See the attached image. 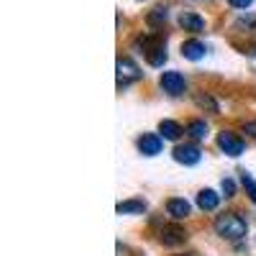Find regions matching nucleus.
<instances>
[{"label": "nucleus", "instance_id": "1", "mask_svg": "<svg viewBox=\"0 0 256 256\" xmlns=\"http://www.w3.org/2000/svg\"><path fill=\"white\" fill-rule=\"evenodd\" d=\"M216 230H218V236L223 238H230V241H238L246 236V220L241 216H236V212H226V216H218L216 218Z\"/></svg>", "mask_w": 256, "mask_h": 256}, {"label": "nucleus", "instance_id": "2", "mask_svg": "<svg viewBox=\"0 0 256 256\" xmlns=\"http://www.w3.org/2000/svg\"><path fill=\"white\" fill-rule=\"evenodd\" d=\"M159 84H162V90H164L166 95L177 98V95H182V92H184L187 80H184V74H180V72H164V74H162V80H159Z\"/></svg>", "mask_w": 256, "mask_h": 256}, {"label": "nucleus", "instance_id": "3", "mask_svg": "<svg viewBox=\"0 0 256 256\" xmlns=\"http://www.w3.org/2000/svg\"><path fill=\"white\" fill-rule=\"evenodd\" d=\"M136 80H141V70L136 67V62L134 59H118V84L120 88H128Z\"/></svg>", "mask_w": 256, "mask_h": 256}, {"label": "nucleus", "instance_id": "4", "mask_svg": "<svg viewBox=\"0 0 256 256\" xmlns=\"http://www.w3.org/2000/svg\"><path fill=\"white\" fill-rule=\"evenodd\" d=\"M218 146H220V152L223 154H228V156H233V159H236V156H241L244 154V141L236 136V134H230V131H223L220 136H218Z\"/></svg>", "mask_w": 256, "mask_h": 256}, {"label": "nucleus", "instance_id": "5", "mask_svg": "<svg viewBox=\"0 0 256 256\" xmlns=\"http://www.w3.org/2000/svg\"><path fill=\"white\" fill-rule=\"evenodd\" d=\"M180 26L184 31H190V34H202L205 31V20H202V16L192 13V10H182L180 13Z\"/></svg>", "mask_w": 256, "mask_h": 256}, {"label": "nucleus", "instance_id": "6", "mask_svg": "<svg viewBox=\"0 0 256 256\" xmlns=\"http://www.w3.org/2000/svg\"><path fill=\"white\" fill-rule=\"evenodd\" d=\"M138 152H141L144 156H156V154L162 152V136H156V134H144V136L138 138Z\"/></svg>", "mask_w": 256, "mask_h": 256}, {"label": "nucleus", "instance_id": "7", "mask_svg": "<svg viewBox=\"0 0 256 256\" xmlns=\"http://www.w3.org/2000/svg\"><path fill=\"white\" fill-rule=\"evenodd\" d=\"M174 159L184 166H192V164H198L202 159V152L198 146H177L174 148Z\"/></svg>", "mask_w": 256, "mask_h": 256}, {"label": "nucleus", "instance_id": "8", "mask_svg": "<svg viewBox=\"0 0 256 256\" xmlns=\"http://www.w3.org/2000/svg\"><path fill=\"white\" fill-rule=\"evenodd\" d=\"M205 52H208V46L202 44V41H198V38H190V41L182 44V56L190 59V62H200L205 56Z\"/></svg>", "mask_w": 256, "mask_h": 256}, {"label": "nucleus", "instance_id": "9", "mask_svg": "<svg viewBox=\"0 0 256 256\" xmlns=\"http://www.w3.org/2000/svg\"><path fill=\"white\" fill-rule=\"evenodd\" d=\"M190 202L184 200V198H172V200H169L166 202V212H169V216H172L174 220H182V218H187L190 216Z\"/></svg>", "mask_w": 256, "mask_h": 256}, {"label": "nucleus", "instance_id": "10", "mask_svg": "<svg viewBox=\"0 0 256 256\" xmlns=\"http://www.w3.org/2000/svg\"><path fill=\"white\" fill-rule=\"evenodd\" d=\"M162 241H164V246H180V244L187 241V233L177 226H166L162 230Z\"/></svg>", "mask_w": 256, "mask_h": 256}, {"label": "nucleus", "instance_id": "11", "mask_svg": "<svg viewBox=\"0 0 256 256\" xmlns=\"http://www.w3.org/2000/svg\"><path fill=\"white\" fill-rule=\"evenodd\" d=\"M146 62L152 64V67H164V62H166V44L164 41H156V44L146 52Z\"/></svg>", "mask_w": 256, "mask_h": 256}, {"label": "nucleus", "instance_id": "12", "mask_svg": "<svg viewBox=\"0 0 256 256\" xmlns=\"http://www.w3.org/2000/svg\"><path fill=\"white\" fill-rule=\"evenodd\" d=\"M218 202H220V195L218 192H212V190H202L200 195H198V205H200V210H216L218 208Z\"/></svg>", "mask_w": 256, "mask_h": 256}, {"label": "nucleus", "instance_id": "13", "mask_svg": "<svg viewBox=\"0 0 256 256\" xmlns=\"http://www.w3.org/2000/svg\"><path fill=\"white\" fill-rule=\"evenodd\" d=\"M159 134H162V138H166V141H177V138L182 136V126L174 123V120H162V123H159Z\"/></svg>", "mask_w": 256, "mask_h": 256}, {"label": "nucleus", "instance_id": "14", "mask_svg": "<svg viewBox=\"0 0 256 256\" xmlns=\"http://www.w3.org/2000/svg\"><path fill=\"white\" fill-rule=\"evenodd\" d=\"M187 134L195 138V141L208 138V123H205V120H192V123L187 126Z\"/></svg>", "mask_w": 256, "mask_h": 256}, {"label": "nucleus", "instance_id": "15", "mask_svg": "<svg viewBox=\"0 0 256 256\" xmlns=\"http://www.w3.org/2000/svg\"><path fill=\"white\" fill-rule=\"evenodd\" d=\"M120 216H126V212H144L146 210V202L144 200H126V202H118L116 208Z\"/></svg>", "mask_w": 256, "mask_h": 256}, {"label": "nucleus", "instance_id": "16", "mask_svg": "<svg viewBox=\"0 0 256 256\" xmlns=\"http://www.w3.org/2000/svg\"><path fill=\"white\" fill-rule=\"evenodd\" d=\"M166 18H169V10L159 6V8H154L152 13H148V18H146V20H148V26H154V28H156V26H162V24H164Z\"/></svg>", "mask_w": 256, "mask_h": 256}, {"label": "nucleus", "instance_id": "17", "mask_svg": "<svg viewBox=\"0 0 256 256\" xmlns=\"http://www.w3.org/2000/svg\"><path fill=\"white\" fill-rule=\"evenodd\" d=\"M195 102L200 105V108H205V110H210V113H218V102L212 100L210 95H198L195 98Z\"/></svg>", "mask_w": 256, "mask_h": 256}, {"label": "nucleus", "instance_id": "18", "mask_svg": "<svg viewBox=\"0 0 256 256\" xmlns=\"http://www.w3.org/2000/svg\"><path fill=\"white\" fill-rule=\"evenodd\" d=\"M241 182H244V187H246V195H248V198L256 202V182H254V180H251L246 172H241Z\"/></svg>", "mask_w": 256, "mask_h": 256}, {"label": "nucleus", "instance_id": "19", "mask_svg": "<svg viewBox=\"0 0 256 256\" xmlns=\"http://www.w3.org/2000/svg\"><path fill=\"white\" fill-rule=\"evenodd\" d=\"M223 195L226 198H233V195H236V182H233V180H223Z\"/></svg>", "mask_w": 256, "mask_h": 256}, {"label": "nucleus", "instance_id": "20", "mask_svg": "<svg viewBox=\"0 0 256 256\" xmlns=\"http://www.w3.org/2000/svg\"><path fill=\"white\" fill-rule=\"evenodd\" d=\"M228 6L230 8H238V10H246L254 6V0H228Z\"/></svg>", "mask_w": 256, "mask_h": 256}, {"label": "nucleus", "instance_id": "21", "mask_svg": "<svg viewBox=\"0 0 256 256\" xmlns=\"http://www.w3.org/2000/svg\"><path fill=\"white\" fill-rule=\"evenodd\" d=\"M256 26V16H244L238 18V28H254Z\"/></svg>", "mask_w": 256, "mask_h": 256}, {"label": "nucleus", "instance_id": "22", "mask_svg": "<svg viewBox=\"0 0 256 256\" xmlns=\"http://www.w3.org/2000/svg\"><path fill=\"white\" fill-rule=\"evenodd\" d=\"M244 131H246V134H251V136H256V120H251V123H244Z\"/></svg>", "mask_w": 256, "mask_h": 256}, {"label": "nucleus", "instance_id": "23", "mask_svg": "<svg viewBox=\"0 0 256 256\" xmlns=\"http://www.w3.org/2000/svg\"><path fill=\"white\" fill-rule=\"evenodd\" d=\"M251 54H254V56H256V46H254V49H251Z\"/></svg>", "mask_w": 256, "mask_h": 256}]
</instances>
